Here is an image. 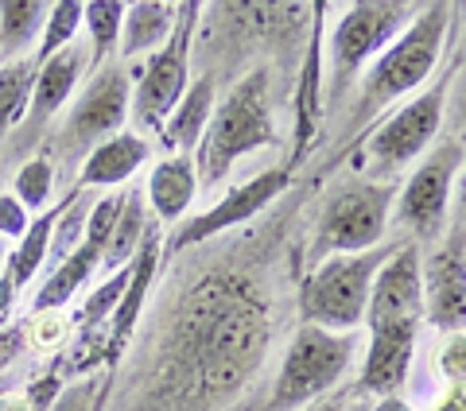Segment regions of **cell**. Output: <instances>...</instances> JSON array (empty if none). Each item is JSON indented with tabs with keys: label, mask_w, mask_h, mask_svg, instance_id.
Instances as JSON below:
<instances>
[{
	"label": "cell",
	"mask_w": 466,
	"mask_h": 411,
	"mask_svg": "<svg viewBox=\"0 0 466 411\" xmlns=\"http://www.w3.org/2000/svg\"><path fill=\"white\" fill-rule=\"evenodd\" d=\"M459 8L455 5H424L416 8L412 24L373 58L361 75V90L354 97V121H370L373 113L389 109L392 101L416 94L440 66L443 43L455 27Z\"/></svg>",
	"instance_id": "6da1fadb"
},
{
	"label": "cell",
	"mask_w": 466,
	"mask_h": 411,
	"mask_svg": "<svg viewBox=\"0 0 466 411\" xmlns=\"http://www.w3.org/2000/svg\"><path fill=\"white\" fill-rule=\"evenodd\" d=\"M272 140V109H268V75L257 70L245 82H238L229 90V97L214 109L210 128L202 136L195 152V171L198 186L222 183L233 171V164H241L249 152L265 148Z\"/></svg>",
	"instance_id": "7a4b0ae2"
},
{
	"label": "cell",
	"mask_w": 466,
	"mask_h": 411,
	"mask_svg": "<svg viewBox=\"0 0 466 411\" xmlns=\"http://www.w3.org/2000/svg\"><path fill=\"white\" fill-rule=\"evenodd\" d=\"M416 16V5L400 0H373V5H346L342 20L334 24L330 35V66L323 82L327 85V105H342L354 90V82L366 75V66L397 39Z\"/></svg>",
	"instance_id": "3957f363"
},
{
	"label": "cell",
	"mask_w": 466,
	"mask_h": 411,
	"mask_svg": "<svg viewBox=\"0 0 466 411\" xmlns=\"http://www.w3.org/2000/svg\"><path fill=\"white\" fill-rule=\"evenodd\" d=\"M389 253L392 248L381 245L370 248V253L319 260L308 284H303V318H308V326L330 334H354L366 322L377 268L389 260Z\"/></svg>",
	"instance_id": "277c9868"
},
{
	"label": "cell",
	"mask_w": 466,
	"mask_h": 411,
	"mask_svg": "<svg viewBox=\"0 0 466 411\" xmlns=\"http://www.w3.org/2000/svg\"><path fill=\"white\" fill-rule=\"evenodd\" d=\"M358 354V330L354 334H330L319 326H299L291 337L280 376L272 388V411H303L346 376L350 361Z\"/></svg>",
	"instance_id": "5b68a950"
},
{
	"label": "cell",
	"mask_w": 466,
	"mask_h": 411,
	"mask_svg": "<svg viewBox=\"0 0 466 411\" xmlns=\"http://www.w3.org/2000/svg\"><path fill=\"white\" fill-rule=\"evenodd\" d=\"M392 202H397V186L381 183V179H354V183L339 186L327 198L323 217H319L315 260L381 248Z\"/></svg>",
	"instance_id": "8992f818"
},
{
	"label": "cell",
	"mask_w": 466,
	"mask_h": 411,
	"mask_svg": "<svg viewBox=\"0 0 466 411\" xmlns=\"http://www.w3.org/2000/svg\"><path fill=\"white\" fill-rule=\"evenodd\" d=\"M447 94H451V70L431 90L404 101L397 113L385 116V121L373 128L366 155H361V164L370 167L373 179L392 183V175L400 167L416 164L420 155L435 148V136L443 132V121H447Z\"/></svg>",
	"instance_id": "52a82bcc"
},
{
	"label": "cell",
	"mask_w": 466,
	"mask_h": 411,
	"mask_svg": "<svg viewBox=\"0 0 466 411\" xmlns=\"http://www.w3.org/2000/svg\"><path fill=\"white\" fill-rule=\"evenodd\" d=\"M198 12V5H179V24H175L171 39L148 58L144 75L133 85L128 121L137 125V136L164 128L175 105H179V97L187 94V85H191V35Z\"/></svg>",
	"instance_id": "ba28073f"
},
{
	"label": "cell",
	"mask_w": 466,
	"mask_h": 411,
	"mask_svg": "<svg viewBox=\"0 0 466 411\" xmlns=\"http://www.w3.org/2000/svg\"><path fill=\"white\" fill-rule=\"evenodd\" d=\"M466 164V144L443 140L420 159V167L408 175V183L397 195V210L389 222L412 233V241H435L443 237L451 217V190H455L459 167Z\"/></svg>",
	"instance_id": "9c48e42d"
},
{
	"label": "cell",
	"mask_w": 466,
	"mask_h": 411,
	"mask_svg": "<svg viewBox=\"0 0 466 411\" xmlns=\"http://www.w3.org/2000/svg\"><path fill=\"white\" fill-rule=\"evenodd\" d=\"M128 109H133V78H128V70L121 63L101 66L66 113L63 148H86V144H101L116 136V132H125Z\"/></svg>",
	"instance_id": "30bf717a"
},
{
	"label": "cell",
	"mask_w": 466,
	"mask_h": 411,
	"mask_svg": "<svg viewBox=\"0 0 466 411\" xmlns=\"http://www.w3.org/2000/svg\"><path fill=\"white\" fill-rule=\"evenodd\" d=\"M420 287H424V322L443 334H466V233H447L420 260Z\"/></svg>",
	"instance_id": "8fae6325"
},
{
	"label": "cell",
	"mask_w": 466,
	"mask_h": 411,
	"mask_svg": "<svg viewBox=\"0 0 466 411\" xmlns=\"http://www.w3.org/2000/svg\"><path fill=\"white\" fill-rule=\"evenodd\" d=\"M404 322H424V287H420L416 241H404L400 248H392L389 260L377 268L361 326L381 330V326H404Z\"/></svg>",
	"instance_id": "7c38bea8"
},
{
	"label": "cell",
	"mask_w": 466,
	"mask_h": 411,
	"mask_svg": "<svg viewBox=\"0 0 466 411\" xmlns=\"http://www.w3.org/2000/svg\"><path fill=\"white\" fill-rule=\"evenodd\" d=\"M284 186H288V171H280V167L253 175L249 183H241L238 190H229V195L218 198L207 214H198V217H191V222H183L179 233L171 237V253H183V248L210 241V237H218V233H226L233 226H245L249 217H257L260 210H265L268 202L280 198Z\"/></svg>",
	"instance_id": "4fadbf2b"
},
{
	"label": "cell",
	"mask_w": 466,
	"mask_h": 411,
	"mask_svg": "<svg viewBox=\"0 0 466 411\" xmlns=\"http://www.w3.org/2000/svg\"><path fill=\"white\" fill-rule=\"evenodd\" d=\"M416 337L420 322H404V326H381L370 330L366 365H361V396L366 400H385V396H400V388L412 376L416 361Z\"/></svg>",
	"instance_id": "5bb4252c"
},
{
	"label": "cell",
	"mask_w": 466,
	"mask_h": 411,
	"mask_svg": "<svg viewBox=\"0 0 466 411\" xmlns=\"http://www.w3.org/2000/svg\"><path fill=\"white\" fill-rule=\"evenodd\" d=\"M90 75V47H82V43H75V47L58 51L55 58H47V63H35V85H32V109H27V128H43L51 121V116L66 105L70 97L78 94L82 78Z\"/></svg>",
	"instance_id": "9a60e30c"
},
{
	"label": "cell",
	"mask_w": 466,
	"mask_h": 411,
	"mask_svg": "<svg viewBox=\"0 0 466 411\" xmlns=\"http://www.w3.org/2000/svg\"><path fill=\"white\" fill-rule=\"evenodd\" d=\"M148 140L137 136V132H116V136L94 144L82 159V175H78V190H121L133 175L148 164Z\"/></svg>",
	"instance_id": "2e32d148"
},
{
	"label": "cell",
	"mask_w": 466,
	"mask_h": 411,
	"mask_svg": "<svg viewBox=\"0 0 466 411\" xmlns=\"http://www.w3.org/2000/svg\"><path fill=\"white\" fill-rule=\"evenodd\" d=\"M198 195V171L191 155H167L152 164L148 186H144V202L159 222H183L187 210L195 206Z\"/></svg>",
	"instance_id": "e0dca14e"
},
{
	"label": "cell",
	"mask_w": 466,
	"mask_h": 411,
	"mask_svg": "<svg viewBox=\"0 0 466 411\" xmlns=\"http://www.w3.org/2000/svg\"><path fill=\"white\" fill-rule=\"evenodd\" d=\"M175 24H179V5H164V0L125 5V24H121L116 55H121L125 63H133V58H152L171 39Z\"/></svg>",
	"instance_id": "ac0fdd59"
},
{
	"label": "cell",
	"mask_w": 466,
	"mask_h": 411,
	"mask_svg": "<svg viewBox=\"0 0 466 411\" xmlns=\"http://www.w3.org/2000/svg\"><path fill=\"white\" fill-rule=\"evenodd\" d=\"M218 109V90H214V78H198L187 85V94L179 97V105L167 116V125L159 128V136L167 140L171 155H191L198 152L202 136L210 128V116Z\"/></svg>",
	"instance_id": "d6986e66"
},
{
	"label": "cell",
	"mask_w": 466,
	"mask_h": 411,
	"mask_svg": "<svg viewBox=\"0 0 466 411\" xmlns=\"http://www.w3.org/2000/svg\"><path fill=\"white\" fill-rule=\"evenodd\" d=\"M97 268H101V248L82 241L75 256H66L51 276L39 280L35 296H32V315H55V311H63V306H70V299L94 280Z\"/></svg>",
	"instance_id": "ffe728a7"
},
{
	"label": "cell",
	"mask_w": 466,
	"mask_h": 411,
	"mask_svg": "<svg viewBox=\"0 0 466 411\" xmlns=\"http://www.w3.org/2000/svg\"><path fill=\"white\" fill-rule=\"evenodd\" d=\"M159 229L152 226L148 237H144V245L137 248L133 264H128V287H125V299L116 303L113 311V337L116 346L128 342V334H133V326L140 322V311H144V299H148V287L156 280V268H159Z\"/></svg>",
	"instance_id": "44dd1931"
},
{
	"label": "cell",
	"mask_w": 466,
	"mask_h": 411,
	"mask_svg": "<svg viewBox=\"0 0 466 411\" xmlns=\"http://www.w3.org/2000/svg\"><path fill=\"white\" fill-rule=\"evenodd\" d=\"M51 5L43 0H8L0 5V63H16V58H35V47L47 27Z\"/></svg>",
	"instance_id": "7402d4cb"
},
{
	"label": "cell",
	"mask_w": 466,
	"mask_h": 411,
	"mask_svg": "<svg viewBox=\"0 0 466 411\" xmlns=\"http://www.w3.org/2000/svg\"><path fill=\"white\" fill-rule=\"evenodd\" d=\"M148 202H144V195L133 186L125 190V202H121V214H116V226H113V237L106 245V256H101V272L113 276L133 264L137 248L144 245V237H148Z\"/></svg>",
	"instance_id": "603a6c76"
},
{
	"label": "cell",
	"mask_w": 466,
	"mask_h": 411,
	"mask_svg": "<svg viewBox=\"0 0 466 411\" xmlns=\"http://www.w3.org/2000/svg\"><path fill=\"white\" fill-rule=\"evenodd\" d=\"M58 206H51L47 214L32 217V229L12 245L8 253V280L16 284V291H24L27 284H35L43 276V264H47V245H51V226H55Z\"/></svg>",
	"instance_id": "cb8c5ba5"
},
{
	"label": "cell",
	"mask_w": 466,
	"mask_h": 411,
	"mask_svg": "<svg viewBox=\"0 0 466 411\" xmlns=\"http://www.w3.org/2000/svg\"><path fill=\"white\" fill-rule=\"evenodd\" d=\"M32 85H35V58L0 63V140L27 121V109H32Z\"/></svg>",
	"instance_id": "d4e9b609"
},
{
	"label": "cell",
	"mask_w": 466,
	"mask_h": 411,
	"mask_svg": "<svg viewBox=\"0 0 466 411\" xmlns=\"http://www.w3.org/2000/svg\"><path fill=\"white\" fill-rule=\"evenodd\" d=\"M121 24H125L121 0H90V5H82V27L90 32V75L109 66V58L116 55Z\"/></svg>",
	"instance_id": "484cf974"
},
{
	"label": "cell",
	"mask_w": 466,
	"mask_h": 411,
	"mask_svg": "<svg viewBox=\"0 0 466 411\" xmlns=\"http://www.w3.org/2000/svg\"><path fill=\"white\" fill-rule=\"evenodd\" d=\"M319 51H323V27L315 24L311 43H308V63H303V75H299V101H296V113H299L296 140L299 144H308L319 105H323V58H319Z\"/></svg>",
	"instance_id": "4316f807"
},
{
	"label": "cell",
	"mask_w": 466,
	"mask_h": 411,
	"mask_svg": "<svg viewBox=\"0 0 466 411\" xmlns=\"http://www.w3.org/2000/svg\"><path fill=\"white\" fill-rule=\"evenodd\" d=\"M12 198H16L27 214H47L51 202H55V164L47 155H35L27 159V164L16 171V179H12Z\"/></svg>",
	"instance_id": "83f0119b"
},
{
	"label": "cell",
	"mask_w": 466,
	"mask_h": 411,
	"mask_svg": "<svg viewBox=\"0 0 466 411\" xmlns=\"http://www.w3.org/2000/svg\"><path fill=\"white\" fill-rule=\"evenodd\" d=\"M78 32H82V5L78 0H58V5H51L47 27H43V39L35 47V63H47V58H55L58 51L75 47Z\"/></svg>",
	"instance_id": "f1b7e54d"
},
{
	"label": "cell",
	"mask_w": 466,
	"mask_h": 411,
	"mask_svg": "<svg viewBox=\"0 0 466 411\" xmlns=\"http://www.w3.org/2000/svg\"><path fill=\"white\" fill-rule=\"evenodd\" d=\"M125 287H128V268L106 276V280H101V284L90 291V299H82L78 326H82V330H94V326H101V322H109L113 311H116V303L125 299Z\"/></svg>",
	"instance_id": "f546056e"
},
{
	"label": "cell",
	"mask_w": 466,
	"mask_h": 411,
	"mask_svg": "<svg viewBox=\"0 0 466 411\" xmlns=\"http://www.w3.org/2000/svg\"><path fill=\"white\" fill-rule=\"evenodd\" d=\"M435 361L451 388H466V334H447Z\"/></svg>",
	"instance_id": "4dcf8cb0"
},
{
	"label": "cell",
	"mask_w": 466,
	"mask_h": 411,
	"mask_svg": "<svg viewBox=\"0 0 466 411\" xmlns=\"http://www.w3.org/2000/svg\"><path fill=\"white\" fill-rule=\"evenodd\" d=\"M27 229H32V214H27L24 206L5 190V195H0V241H5V245H8V241L16 245Z\"/></svg>",
	"instance_id": "1f68e13d"
},
{
	"label": "cell",
	"mask_w": 466,
	"mask_h": 411,
	"mask_svg": "<svg viewBox=\"0 0 466 411\" xmlns=\"http://www.w3.org/2000/svg\"><path fill=\"white\" fill-rule=\"evenodd\" d=\"M58 376H43V380H35L32 388L24 392V400H27V407L32 411H47V407H55V400H58Z\"/></svg>",
	"instance_id": "d6a6232c"
},
{
	"label": "cell",
	"mask_w": 466,
	"mask_h": 411,
	"mask_svg": "<svg viewBox=\"0 0 466 411\" xmlns=\"http://www.w3.org/2000/svg\"><path fill=\"white\" fill-rule=\"evenodd\" d=\"M451 94H455V101H451V121H455L459 144H462L466 140V66L459 75H451Z\"/></svg>",
	"instance_id": "836d02e7"
},
{
	"label": "cell",
	"mask_w": 466,
	"mask_h": 411,
	"mask_svg": "<svg viewBox=\"0 0 466 411\" xmlns=\"http://www.w3.org/2000/svg\"><path fill=\"white\" fill-rule=\"evenodd\" d=\"M20 349H24V330H16V326L0 330V373H5L8 365L20 357Z\"/></svg>",
	"instance_id": "e575fe53"
},
{
	"label": "cell",
	"mask_w": 466,
	"mask_h": 411,
	"mask_svg": "<svg viewBox=\"0 0 466 411\" xmlns=\"http://www.w3.org/2000/svg\"><path fill=\"white\" fill-rule=\"evenodd\" d=\"M455 202H451V226L455 229H466V164L459 167V179H455Z\"/></svg>",
	"instance_id": "d590c367"
},
{
	"label": "cell",
	"mask_w": 466,
	"mask_h": 411,
	"mask_svg": "<svg viewBox=\"0 0 466 411\" xmlns=\"http://www.w3.org/2000/svg\"><path fill=\"white\" fill-rule=\"evenodd\" d=\"M90 388L94 385H82V388H66L58 392V400L51 411H86V404H90Z\"/></svg>",
	"instance_id": "8d00e7d4"
},
{
	"label": "cell",
	"mask_w": 466,
	"mask_h": 411,
	"mask_svg": "<svg viewBox=\"0 0 466 411\" xmlns=\"http://www.w3.org/2000/svg\"><path fill=\"white\" fill-rule=\"evenodd\" d=\"M35 318H39V334H35L39 342H43V346L58 342V334H63V330H58V311H55V315H35Z\"/></svg>",
	"instance_id": "74e56055"
},
{
	"label": "cell",
	"mask_w": 466,
	"mask_h": 411,
	"mask_svg": "<svg viewBox=\"0 0 466 411\" xmlns=\"http://www.w3.org/2000/svg\"><path fill=\"white\" fill-rule=\"evenodd\" d=\"M16 296H20V291H16V284H12V280H8V272H5V276H0V322H5V315L12 311Z\"/></svg>",
	"instance_id": "f35d334b"
},
{
	"label": "cell",
	"mask_w": 466,
	"mask_h": 411,
	"mask_svg": "<svg viewBox=\"0 0 466 411\" xmlns=\"http://www.w3.org/2000/svg\"><path fill=\"white\" fill-rule=\"evenodd\" d=\"M370 411H416L412 400H404V396H385V400L370 404Z\"/></svg>",
	"instance_id": "ab89813d"
},
{
	"label": "cell",
	"mask_w": 466,
	"mask_h": 411,
	"mask_svg": "<svg viewBox=\"0 0 466 411\" xmlns=\"http://www.w3.org/2000/svg\"><path fill=\"white\" fill-rule=\"evenodd\" d=\"M0 411H32L24 396H0Z\"/></svg>",
	"instance_id": "60d3db41"
},
{
	"label": "cell",
	"mask_w": 466,
	"mask_h": 411,
	"mask_svg": "<svg viewBox=\"0 0 466 411\" xmlns=\"http://www.w3.org/2000/svg\"><path fill=\"white\" fill-rule=\"evenodd\" d=\"M303 411H342V400H319V404L303 407Z\"/></svg>",
	"instance_id": "b9f144b4"
},
{
	"label": "cell",
	"mask_w": 466,
	"mask_h": 411,
	"mask_svg": "<svg viewBox=\"0 0 466 411\" xmlns=\"http://www.w3.org/2000/svg\"><path fill=\"white\" fill-rule=\"evenodd\" d=\"M5 272H8V245L0 241V276H5Z\"/></svg>",
	"instance_id": "7bdbcfd3"
},
{
	"label": "cell",
	"mask_w": 466,
	"mask_h": 411,
	"mask_svg": "<svg viewBox=\"0 0 466 411\" xmlns=\"http://www.w3.org/2000/svg\"><path fill=\"white\" fill-rule=\"evenodd\" d=\"M354 411H370V404H366V400H361V404H354Z\"/></svg>",
	"instance_id": "ee69618b"
}]
</instances>
